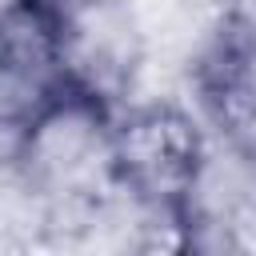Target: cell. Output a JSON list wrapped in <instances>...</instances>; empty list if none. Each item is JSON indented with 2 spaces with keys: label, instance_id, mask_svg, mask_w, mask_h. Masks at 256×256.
I'll return each instance as SVG.
<instances>
[{
  "label": "cell",
  "instance_id": "1",
  "mask_svg": "<svg viewBox=\"0 0 256 256\" xmlns=\"http://www.w3.org/2000/svg\"><path fill=\"white\" fill-rule=\"evenodd\" d=\"M116 112L120 108L112 96L84 80H68L60 92H52L8 140L24 188L56 208H80L104 188H116Z\"/></svg>",
  "mask_w": 256,
  "mask_h": 256
},
{
  "label": "cell",
  "instance_id": "2",
  "mask_svg": "<svg viewBox=\"0 0 256 256\" xmlns=\"http://www.w3.org/2000/svg\"><path fill=\"white\" fill-rule=\"evenodd\" d=\"M212 168V144L200 116L172 100H144L116 112L112 172L116 192L156 220H180Z\"/></svg>",
  "mask_w": 256,
  "mask_h": 256
},
{
  "label": "cell",
  "instance_id": "3",
  "mask_svg": "<svg viewBox=\"0 0 256 256\" xmlns=\"http://www.w3.org/2000/svg\"><path fill=\"white\" fill-rule=\"evenodd\" d=\"M76 80V4L0 0V88L24 120Z\"/></svg>",
  "mask_w": 256,
  "mask_h": 256
},
{
  "label": "cell",
  "instance_id": "4",
  "mask_svg": "<svg viewBox=\"0 0 256 256\" xmlns=\"http://www.w3.org/2000/svg\"><path fill=\"white\" fill-rule=\"evenodd\" d=\"M196 116L236 160L256 164V28L228 16L192 60Z\"/></svg>",
  "mask_w": 256,
  "mask_h": 256
},
{
  "label": "cell",
  "instance_id": "5",
  "mask_svg": "<svg viewBox=\"0 0 256 256\" xmlns=\"http://www.w3.org/2000/svg\"><path fill=\"white\" fill-rule=\"evenodd\" d=\"M132 256H212L180 220H160V228L144 240V244H136V252Z\"/></svg>",
  "mask_w": 256,
  "mask_h": 256
}]
</instances>
